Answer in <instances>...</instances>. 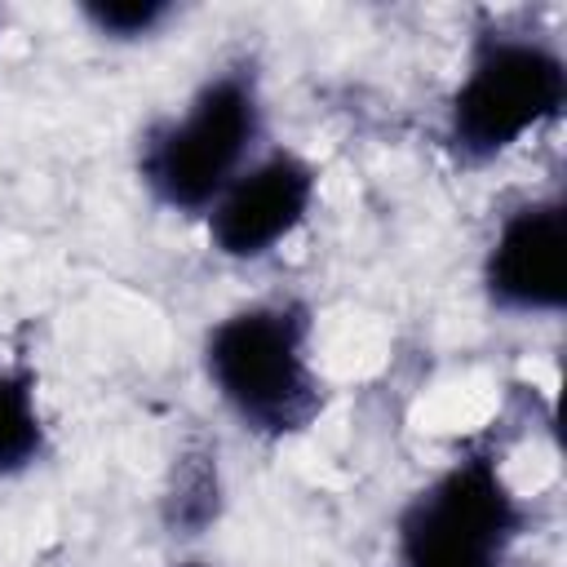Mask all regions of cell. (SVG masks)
I'll return each instance as SVG.
<instances>
[{"mask_svg":"<svg viewBox=\"0 0 567 567\" xmlns=\"http://www.w3.org/2000/svg\"><path fill=\"white\" fill-rule=\"evenodd\" d=\"M89 18L102 27V31H115V35H142L151 31L159 18H164V4L159 0H124V4H89Z\"/></svg>","mask_w":567,"mask_h":567,"instance_id":"cell-8","label":"cell"},{"mask_svg":"<svg viewBox=\"0 0 567 567\" xmlns=\"http://www.w3.org/2000/svg\"><path fill=\"white\" fill-rule=\"evenodd\" d=\"M518 505L492 461H461L430 483L399 523L403 567H501Z\"/></svg>","mask_w":567,"mask_h":567,"instance_id":"cell-3","label":"cell"},{"mask_svg":"<svg viewBox=\"0 0 567 567\" xmlns=\"http://www.w3.org/2000/svg\"><path fill=\"white\" fill-rule=\"evenodd\" d=\"M257 133V97L244 75H217L190 102V111L151 133L142 173L159 190V199L177 208H204L217 190H226L239 155Z\"/></svg>","mask_w":567,"mask_h":567,"instance_id":"cell-4","label":"cell"},{"mask_svg":"<svg viewBox=\"0 0 567 567\" xmlns=\"http://www.w3.org/2000/svg\"><path fill=\"white\" fill-rule=\"evenodd\" d=\"M40 447V416L22 377H0V470H18Z\"/></svg>","mask_w":567,"mask_h":567,"instance_id":"cell-7","label":"cell"},{"mask_svg":"<svg viewBox=\"0 0 567 567\" xmlns=\"http://www.w3.org/2000/svg\"><path fill=\"white\" fill-rule=\"evenodd\" d=\"M315 173L297 155H270L230 182L213 208V239L226 257H261L310 208Z\"/></svg>","mask_w":567,"mask_h":567,"instance_id":"cell-5","label":"cell"},{"mask_svg":"<svg viewBox=\"0 0 567 567\" xmlns=\"http://www.w3.org/2000/svg\"><path fill=\"white\" fill-rule=\"evenodd\" d=\"M301 337V315L284 306H252L217 323L208 337V372L244 421L261 430H292L315 412Z\"/></svg>","mask_w":567,"mask_h":567,"instance_id":"cell-1","label":"cell"},{"mask_svg":"<svg viewBox=\"0 0 567 567\" xmlns=\"http://www.w3.org/2000/svg\"><path fill=\"white\" fill-rule=\"evenodd\" d=\"M567 75L558 53L518 35H487L452 97V142L465 155H496L527 128L558 115Z\"/></svg>","mask_w":567,"mask_h":567,"instance_id":"cell-2","label":"cell"},{"mask_svg":"<svg viewBox=\"0 0 567 567\" xmlns=\"http://www.w3.org/2000/svg\"><path fill=\"white\" fill-rule=\"evenodd\" d=\"M487 288L514 310H558L567 297V217L563 204L518 208L492 244Z\"/></svg>","mask_w":567,"mask_h":567,"instance_id":"cell-6","label":"cell"}]
</instances>
